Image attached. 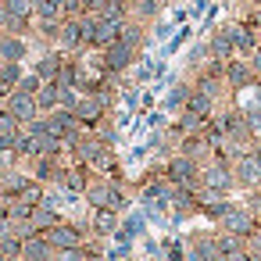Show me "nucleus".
Returning a JSON list of instances; mask_svg holds the SVG:
<instances>
[{
    "label": "nucleus",
    "instance_id": "f257e3e1",
    "mask_svg": "<svg viewBox=\"0 0 261 261\" xmlns=\"http://www.w3.org/2000/svg\"><path fill=\"white\" fill-rule=\"evenodd\" d=\"M83 200L90 207H111V211H125L129 207V197H125V179H108V175H93Z\"/></svg>",
    "mask_w": 261,
    "mask_h": 261
},
{
    "label": "nucleus",
    "instance_id": "f03ea898",
    "mask_svg": "<svg viewBox=\"0 0 261 261\" xmlns=\"http://www.w3.org/2000/svg\"><path fill=\"white\" fill-rule=\"evenodd\" d=\"M93 54H97V50H93ZM140 58H143V54H140L136 47H129V43L115 40L108 50H100V54H97L93 68H100L104 75H118V79H122L125 72H133V68L140 65Z\"/></svg>",
    "mask_w": 261,
    "mask_h": 261
},
{
    "label": "nucleus",
    "instance_id": "7ed1b4c3",
    "mask_svg": "<svg viewBox=\"0 0 261 261\" xmlns=\"http://www.w3.org/2000/svg\"><path fill=\"white\" fill-rule=\"evenodd\" d=\"M200 186L215 190V193H232L236 190V175H232V161H225L222 154H215L207 165H200Z\"/></svg>",
    "mask_w": 261,
    "mask_h": 261
},
{
    "label": "nucleus",
    "instance_id": "20e7f679",
    "mask_svg": "<svg viewBox=\"0 0 261 261\" xmlns=\"http://www.w3.org/2000/svg\"><path fill=\"white\" fill-rule=\"evenodd\" d=\"M215 225H218V232H232V236L250 240V236L261 229V218H257V215H254L247 204H236V200H232V207H229V211H225V215H222Z\"/></svg>",
    "mask_w": 261,
    "mask_h": 261
},
{
    "label": "nucleus",
    "instance_id": "39448f33",
    "mask_svg": "<svg viewBox=\"0 0 261 261\" xmlns=\"http://www.w3.org/2000/svg\"><path fill=\"white\" fill-rule=\"evenodd\" d=\"M43 236L50 240L54 250H75V247H86L93 232H90V222L83 225V222H65V218H61V222H58L54 229H47Z\"/></svg>",
    "mask_w": 261,
    "mask_h": 261
},
{
    "label": "nucleus",
    "instance_id": "423d86ee",
    "mask_svg": "<svg viewBox=\"0 0 261 261\" xmlns=\"http://www.w3.org/2000/svg\"><path fill=\"white\" fill-rule=\"evenodd\" d=\"M165 179L172 186H186V190H200V165L186 154H172L165 158Z\"/></svg>",
    "mask_w": 261,
    "mask_h": 261
},
{
    "label": "nucleus",
    "instance_id": "0eeeda50",
    "mask_svg": "<svg viewBox=\"0 0 261 261\" xmlns=\"http://www.w3.org/2000/svg\"><path fill=\"white\" fill-rule=\"evenodd\" d=\"M225 90L229 93H243V90H254V83H257V75H254V68H250V61L247 58H232V61H225Z\"/></svg>",
    "mask_w": 261,
    "mask_h": 261
},
{
    "label": "nucleus",
    "instance_id": "6e6552de",
    "mask_svg": "<svg viewBox=\"0 0 261 261\" xmlns=\"http://www.w3.org/2000/svg\"><path fill=\"white\" fill-rule=\"evenodd\" d=\"M186 261H222L218 232H190L186 236Z\"/></svg>",
    "mask_w": 261,
    "mask_h": 261
},
{
    "label": "nucleus",
    "instance_id": "1a4fd4ad",
    "mask_svg": "<svg viewBox=\"0 0 261 261\" xmlns=\"http://www.w3.org/2000/svg\"><path fill=\"white\" fill-rule=\"evenodd\" d=\"M4 108L18 118V125H29V122H36L43 111H40V104H36V93H22V90H15L8 100H4Z\"/></svg>",
    "mask_w": 261,
    "mask_h": 261
},
{
    "label": "nucleus",
    "instance_id": "9d476101",
    "mask_svg": "<svg viewBox=\"0 0 261 261\" xmlns=\"http://www.w3.org/2000/svg\"><path fill=\"white\" fill-rule=\"evenodd\" d=\"M75 118L93 133V129L108 118V104H104L97 93H83V97H79V104H75Z\"/></svg>",
    "mask_w": 261,
    "mask_h": 261
},
{
    "label": "nucleus",
    "instance_id": "9b49d317",
    "mask_svg": "<svg viewBox=\"0 0 261 261\" xmlns=\"http://www.w3.org/2000/svg\"><path fill=\"white\" fill-rule=\"evenodd\" d=\"M175 154H186V158H193L197 165H207V161L215 158V147H211V140H207L204 133H193V136H179Z\"/></svg>",
    "mask_w": 261,
    "mask_h": 261
},
{
    "label": "nucleus",
    "instance_id": "f8f14e48",
    "mask_svg": "<svg viewBox=\"0 0 261 261\" xmlns=\"http://www.w3.org/2000/svg\"><path fill=\"white\" fill-rule=\"evenodd\" d=\"M229 36H232V47H236V58H250L261 43H257V29L250 22H229Z\"/></svg>",
    "mask_w": 261,
    "mask_h": 261
},
{
    "label": "nucleus",
    "instance_id": "ddd939ff",
    "mask_svg": "<svg viewBox=\"0 0 261 261\" xmlns=\"http://www.w3.org/2000/svg\"><path fill=\"white\" fill-rule=\"evenodd\" d=\"M118 225H122V215H118V211H111V207H93L90 232H93L97 240H111V236L118 232Z\"/></svg>",
    "mask_w": 261,
    "mask_h": 261
},
{
    "label": "nucleus",
    "instance_id": "4468645a",
    "mask_svg": "<svg viewBox=\"0 0 261 261\" xmlns=\"http://www.w3.org/2000/svg\"><path fill=\"white\" fill-rule=\"evenodd\" d=\"M207 54L215 61H232L236 58V47H232V36H229V25H218L207 33Z\"/></svg>",
    "mask_w": 261,
    "mask_h": 261
},
{
    "label": "nucleus",
    "instance_id": "2eb2a0df",
    "mask_svg": "<svg viewBox=\"0 0 261 261\" xmlns=\"http://www.w3.org/2000/svg\"><path fill=\"white\" fill-rule=\"evenodd\" d=\"M29 58V36H15V33H0V61H25Z\"/></svg>",
    "mask_w": 261,
    "mask_h": 261
},
{
    "label": "nucleus",
    "instance_id": "dca6fc26",
    "mask_svg": "<svg viewBox=\"0 0 261 261\" xmlns=\"http://www.w3.org/2000/svg\"><path fill=\"white\" fill-rule=\"evenodd\" d=\"M65 58H68V54H61V50H43V54L36 58V65H33V72H36L43 83H58Z\"/></svg>",
    "mask_w": 261,
    "mask_h": 261
},
{
    "label": "nucleus",
    "instance_id": "f3484780",
    "mask_svg": "<svg viewBox=\"0 0 261 261\" xmlns=\"http://www.w3.org/2000/svg\"><path fill=\"white\" fill-rule=\"evenodd\" d=\"M197 200H200V211H204L211 222H218V218L232 207V200H229L225 193H215V190H204V186L197 190Z\"/></svg>",
    "mask_w": 261,
    "mask_h": 261
},
{
    "label": "nucleus",
    "instance_id": "a211bd4d",
    "mask_svg": "<svg viewBox=\"0 0 261 261\" xmlns=\"http://www.w3.org/2000/svg\"><path fill=\"white\" fill-rule=\"evenodd\" d=\"M118 33H122V25L118 22H111V18H100L97 15V25H93V40H90V50H108L115 40H118Z\"/></svg>",
    "mask_w": 261,
    "mask_h": 261
},
{
    "label": "nucleus",
    "instance_id": "6ab92c4d",
    "mask_svg": "<svg viewBox=\"0 0 261 261\" xmlns=\"http://www.w3.org/2000/svg\"><path fill=\"white\" fill-rule=\"evenodd\" d=\"M193 90H200V93H207L211 100H222L229 90H225V79L222 75H211L207 68H197L193 72Z\"/></svg>",
    "mask_w": 261,
    "mask_h": 261
},
{
    "label": "nucleus",
    "instance_id": "aec40b11",
    "mask_svg": "<svg viewBox=\"0 0 261 261\" xmlns=\"http://www.w3.org/2000/svg\"><path fill=\"white\" fill-rule=\"evenodd\" d=\"M54 254H58V250L50 247V240H47L43 232L22 240V257H25V261H54Z\"/></svg>",
    "mask_w": 261,
    "mask_h": 261
},
{
    "label": "nucleus",
    "instance_id": "412c9836",
    "mask_svg": "<svg viewBox=\"0 0 261 261\" xmlns=\"http://www.w3.org/2000/svg\"><path fill=\"white\" fill-rule=\"evenodd\" d=\"M190 93H193V79H175V83H172V90L165 93L161 108H165V111H175V115H179V111L186 108Z\"/></svg>",
    "mask_w": 261,
    "mask_h": 261
},
{
    "label": "nucleus",
    "instance_id": "4be33fe9",
    "mask_svg": "<svg viewBox=\"0 0 261 261\" xmlns=\"http://www.w3.org/2000/svg\"><path fill=\"white\" fill-rule=\"evenodd\" d=\"M118 40H122V43H129V47H136V50L143 54V47H147V22H140V18H129V22L122 25Z\"/></svg>",
    "mask_w": 261,
    "mask_h": 261
},
{
    "label": "nucleus",
    "instance_id": "5701e85b",
    "mask_svg": "<svg viewBox=\"0 0 261 261\" xmlns=\"http://www.w3.org/2000/svg\"><path fill=\"white\" fill-rule=\"evenodd\" d=\"M29 222H33V229H36V232H47V229H54V225L61 222V207L36 204V207H33V215H29Z\"/></svg>",
    "mask_w": 261,
    "mask_h": 261
},
{
    "label": "nucleus",
    "instance_id": "b1692460",
    "mask_svg": "<svg viewBox=\"0 0 261 261\" xmlns=\"http://www.w3.org/2000/svg\"><path fill=\"white\" fill-rule=\"evenodd\" d=\"M186 111H193V115H200V118H215V115H218V100H211V97L200 93V90H193L190 100H186Z\"/></svg>",
    "mask_w": 261,
    "mask_h": 261
},
{
    "label": "nucleus",
    "instance_id": "393cba45",
    "mask_svg": "<svg viewBox=\"0 0 261 261\" xmlns=\"http://www.w3.org/2000/svg\"><path fill=\"white\" fill-rule=\"evenodd\" d=\"M36 104H40V111H43V115L58 111V108H61V86H58V83H43V86H40V93H36Z\"/></svg>",
    "mask_w": 261,
    "mask_h": 261
},
{
    "label": "nucleus",
    "instance_id": "a878e982",
    "mask_svg": "<svg viewBox=\"0 0 261 261\" xmlns=\"http://www.w3.org/2000/svg\"><path fill=\"white\" fill-rule=\"evenodd\" d=\"M158 15H161V0H133V18L150 25Z\"/></svg>",
    "mask_w": 261,
    "mask_h": 261
},
{
    "label": "nucleus",
    "instance_id": "bb28decb",
    "mask_svg": "<svg viewBox=\"0 0 261 261\" xmlns=\"http://www.w3.org/2000/svg\"><path fill=\"white\" fill-rule=\"evenodd\" d=\"M43 197H47V186H43V182H36V179H29V182H25V190L18 193V200H25L29 207L43 204Z\"/></svg>",
    "mask_w": 261,
    "mask_h": 261
},
{
    "label": "nucleus",
    "instance_id": "cd10ccee",
    "mask_svg": "<svg viewBox=\"0 0 261 261\" xmlns=\"http://www.w3.org/2000/svg\"><path fill=\"white\" fill-rule=\"evenodd\" d=\"M186 61H190V72L204 68V61H211V54H207V40L193 43V47H190V54H186Z\"/></svg>",
    "mask_w": 261,
    "mask_h": 261
},
{
    "label": "nucleus",
    "instance_id": "c85d7f7f",
    "mask_svg": "<svg viewBox=\"0 0 261 261\" xmlns=\"http://www.w3.org/2000/svg\"><path fill=\"white\" fill-rule=\"evenodd\" d=\"M4 8H8V15H11V18H36L33 0H4Z\"/></svg>",
    "mask_w": 261,
    "mask_h": 261
},
{
    "label": "nucleus",
    "instance_id": "c756f323",
    "mask_svg": "<svg viewBox=\"0 0 261 261\" xmlns=\"http://www.w3.org/2000/svg\"><path fill=\"white\" fill-rule=\"evenodd\" d=\"M93 133H97V136H100L108 147H118V122H115V118H104V122H100Z\"/></svg>",
    "mask_w": 261,
    "mask_h": 261
},
{
    "label": "nucleus",
    "instance_id": "7c9ffc66",
    "mask_svg": "<svg viewBox=\"0 0 261 261\" xmlns=\"http://www.w3.org/2000/svg\"><path fill=\"white\" fill-rule=\"evenodd\" d=\"M0 254H4V257H18V254H22V240H18L15 232L0 236Z\"/></svg>",
    "mask_w": 261,
    "mask_h": 261
},
{
    "label": "nucleus",
    "instance_id": "2f4dec72",
    "mask_svg": "<svg viewBox=\"0 0 261 261\" xmlns=\"http://www.w3.org/2000/svg\"><path fill=\"white\" fill-rule=\"evenodd\" d=\"M22 125H18V118L8 111V108H0V136H8V133H18Z\"/></svg>",
    "mask_w": 261,
    "mask_h": 261
},
{
    "label": "nucleus",
    "instance_id": "473e14b6",
    "mask_svg": "<svg viewBox=\"0 0 261 261\" xmlns=\"http://www.w3.org/2000/svg\"><path fill=\"white\" fill-rule=\"evenodd\" d=\"M40 86H43V79H40L36 72H25V75H22V83H18V90H22V93H40Z\"/></svg>",
    "mask_w": 261,
    "mask_h": 261
},
{
    "label": "nucleus",
    "instance_id": "72a5a7b5",
    "mask_svg": "<svg viewBox=\"0 0 261 261\" xmlns=\"http://www.w3.org/2000/svg\"><path fill=\"white\" fill-rule=\"evenodd\" d=\"M190 33H193V29H190V25H182V29H179V33H175V36L168 40V47H165V54H172V50H179V47H182V43L190 40Z\"/></svg>",
    "mask_w": 261,
    "mask_h": 261
},
{
    "label": "nucleus",
    "instance_id": "f704fd0d",
    "mask_svg": "<svg viewBox=\"0 0 261 261\" xmlns=\"http://www.w3.org/2000/svg\"><path fill=\"white\" fill-rule=\"evenodd\" d=\"M15 165H18L15 158H8V154H0V182H4V175H8V172H11Z\"/></svg>",
    "mask_w": 261,
    "mask_h": 261
},
{
    "label": "nucleus",
    "instance_id": "c9c22d12",
    "mask_svg": "<svg viewBox=\"0 0 261 261\" xmlns=\"http://www.w3.org/2000/svg\"><path fill=\"white\" fill-rule=\"evenodd\" d=\"M247 61H250V68H254V75H261V47H257V50H254Z\"/></svg>",
    "mask_w": 261,
    "mask_h": 261
},
{
    "label": "nucleus",
    "instance_id": "e433bc0d",
    "mask_svg": "<svg viewBox=\"0 0 261 261\" xmlns=\"http://www.w3.org/2000/svg\"><path fill=\"white\" fill-rule=\"evenodd\" d=\"M204 8H207V0H193V4H190V18H197Z\"/></svg>",
    "mask_w": 261,
    "mask_h": 261
},
{
    "label": "nucleus",
    "instance_id": "4c0bfd02",
    "mask_svg": "<svg viewBox=\"0 0 261 261\" xmlns=\"http://www.w3.org/2000/svg\"><path fill=\"white\" fill-rule=\"evenodd\" d=\"M8 22H11V15H8V8H4V0H0V33L8 29Z\"/></svg>",
    "mask_w": 261,
    "mask_h": 261
},
{
    "label": "nucleus",
    "instance_id": "58836bf2",
    "mask_svg": "<svg viewBox=\"0 0 261 261\" xmlns=\"http://www.w3.org/2000/svg\"><path fill=\"white\" fill-rule=\"evenodd\" d=\"M168 33H172V22H168V25H154V36H158V40H168Z\"/></svg>",
    "mask_w": 261,
    "mask_h": 261
},
{
    "label": "nucleus",
    "instance_id": "ea45409f",
    "mask_svg": "<svg viewBox=\"0 0 261 261\" xmlns=\"http://www.w3.org/2000/svg\"><path fill=\"white\" fill-rule=\"evenodd\" d=\"M257 43H261V25H257Z\"/></svg>",
    "mask_w": 261,
    "mask_h": 261
},
{
    "label": "nucleus",
    "instance_id": "a19ab883",
    "mask_svg": "<svg viewBox=\"0 0 261 261\" xmlns=\"http://www.w3.org/2000/svg\"><path fill=\"white\" fill-rule=\"evenodd\" d=\"M257 147H261V133H257Z\"/></svg>",
    "mask_w": 261,
    "mask_h": 261
},
{
    "label": "nucleus",
    "instance_id": "79ce46f5",
    "mask_svg": "<svg viewBox=\"0 0 261 261\" xmlns=\"http://www.w3.org/2000/svg\"><path fill=\"white\" fill-rule=\"evenodd\" d=\"M0 261H8V257H4V254H0Z\"/></svg>",
    "mask_w": 261,
    "mask_h": 261
}]
</instances>
